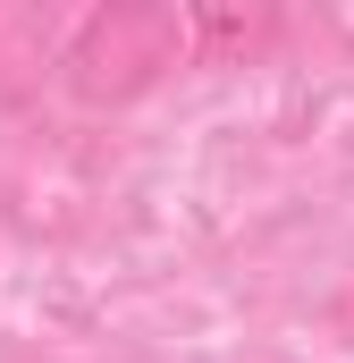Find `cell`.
I'll return each instance as SVG.
<instances>
[{
  "mask_svg": "<svg viewBox=\"0 0 354 363\" xmlns=\"http://www.w3.org/2000/svg\"><path fill=\"white\" fill-rule=\"evenodd\" d=\"M185 51H194V34H185L177 9H161V0H110V9L76 17V34L51 60H59L68 101L127 110V101H144V93L161 85L169 68H185Z\"/></svg>",
  "mask_w": 354,
  "mask_h": 363,
  "instance_id": "1",
  "label": "cell"
},
{
  "mask_svg": "<svg viewBox=\"0 0 354 363\" xmlns=\"http://www.w3.org/2000/svg\"><path fill=\"white\" fill-rule=\"evenodd\" d=\"M51 60V26L25 9H0V68H42Z\"/></svg>",
  "mask_w": 354,
  "mask_h": 363,
  "instance_id": "2",
  "label": "cell"
}]
</instances>
